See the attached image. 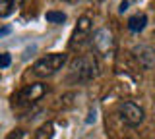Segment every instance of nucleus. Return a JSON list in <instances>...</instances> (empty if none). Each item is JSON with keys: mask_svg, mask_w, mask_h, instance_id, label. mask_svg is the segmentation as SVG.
I'll use <instances>...</instances> for the list:
<instances>
[{"mask_svg": "<svg viewBox=\"0 0 155 139\" xmlns=\"http://www.w3.org/2000/svg\"><path fill=\"white\" fill-rule=\"evenodd\" d=\"M97 58L95 54H80L70 64V81L74 83H87L97 77Z\"/></svg>", "mask_w": 155, "mask_h": 139, "instance_id": "f257e3e1", "label": "nucleus"}, {"mask_svg": "<svg viewBox=\"0 0 155 139\" xmlns=\"http://www.w3.org/2000/svg\"><path fill=\"white\" fill-rule=\"evenodd\" d=\"M48 93V87L43 81H37V83H29L25 85L18 95H14L12 100H14V108H29L33 106L35 103H39L45 95Z\"/></svg>", "mask_w": 155, "mask_h": 139, "instance_id": "f03ea898", "label": "nucleus"}, {"mask_svg": "<svg viewBox=\"0 0 155 139\" xmlns=\"http://www.w3.org/2000/svg\"><path fill=\"white\" fill-rule=\"evenodd\" d=\"M66 64V54L62 52H52V54H47L43 58H39L35 64H33V74L37 77H51L54 75L58 70H62Z\"/></svg>", "mask_w": 155, "mask_h": 139, "instance_id": "7ed1b4c3", "label": "nucleus"}, {"mask_svg": "<svg viewBox=\"0 0 155 139\" xmlns=\"http://www.w3.org/2000/svg\"><path fill=\"white\" fill-rule=\"evenodd\" d=\"M89 43H91V49H93L95 54L103 56V58H109V56L114 54V35L107 27L97 29L89 37Z\"/></svg>", "mask_w": 155, "mask_h": 139, "instance_id": "20e7f679", "label": "nucleus"}, {"mask_svg": "<svg viewBox=\"0 0 155 139\" xmlns=\"http://www.w3.org/2000/svg\"><path fill=\"white\" fill-rule=\"evenodd\" d=\"M91 25H93L91 17L89 16H81L80 20H78V25H76L74 33H72V39H70L68 49H70V50L81 49V46L85 45V41L91 37Z\"/></svg>", "mask_w": 155, "mask_h": 139, "instance_id": "39448f33", "label": "nucleus"}, {"mask_svg": "<svg viewBox=\"0 0 155 139\" xmlns=\"http://www.w3.org/2000/svg\"><path fill=\"white\" fill-rule=\"evenodd\" d=\"M118 116L120 120L130 128H136L143 122V108L138 106L132 100H126V103H120L118 106Z\"/></svg>", "mask_w": 155, "mask_h": 139, "instance_id": "423d86ee", "label": "nucleus"}, {"mask_svg": "<svg viewBox=\"0 0 155 139\" xmlns=\"http://www.w3.org/2000/svg\"><path fill=\"white\" fill-rule=\"evenodd\" d=\"M132 52H134L136 60L140 62V66H142V68H145V70L153 68V64H155V54H153V50L149 49V46L140 45V46H136Z\"/></svg>", "mask_w": 155, "mask_h": 139, "instance_id": "0eeeda50", "label": "nucleus"}, {"mask_svg": "<svg viewBox=\"0 0 155 139\" xmlns=\"http://www.w3.org/2000/svg\"><path fill=\"white\" fill-rule=\"evenodd\" d=\"M27 0H0V17H8Z\"/></svg>", "mask_w": 155, "mask_h": 139, "instance_id": "6e6552de", "label": "nucleus"}, {"mask_svg": "<svg viewBox=\"0 0 155 139\" xmlns=\"http://www.w3.org/2000/svg\"><path fill=\"white\" fill-rule=\"evenodd\" d=\"M145 25H147V16H145V14H134L128 20V31H132V33L143 31Z\"/></svg>", "mask_w": 155, "mask_h": 139, "instance_id": "1a4fd4ad", "label": "nucleus"}, {"mask_svg": "<svg viewBox=\"0 0 155 139\" xmlns=\"http://www.w3.org/2000/svg\"><path fill=\"white\" fill-rule=\"evenodd\" d=\"M54 135V126H52V122H47L45 126L39 128V131L35 133V139H52Z\"/></svg>", "mask_w": 155, "mask_h": 139, "instance_id": "9d476101", "label": "nucleus"}, {"mask_svg": "<svg viewBox=\"0 0 155 139\" xmlns=\"http://www.w3.org/2000/svg\"><path fill=\"white\" fill-rule=\"evenodd\" d=\"M45 17H47L48 23H64V21H66V14H64V12H54V10L47 12Z\"/></svg>", "mask_w": 155, "mask_h": 139, "instance_id": "9b49d317", "label": "nucleus"}, {"mask_svg": "<svg viewBox=\"0 0 155 139\" xmlns=\"http://www.w3.org/2000/svg\"><path fill=\"white\" fill-rule=\"evenodd\" d=\"M10 64H12V56H10L8 52H2V54H0V70L8 68Z\"/></svg>", "mask_w": 155, "mask_h": 139, "instance_id": "f8f14e48", "label": "nucleus"}, {"mask_svg": "<svg viewBox=\"0 0 155 139\" xmlns=\"http://www.w3.org/2000/svg\"><path fill=\"white\" fill-rule=\"evenodd\" d=\"M21 137H23V131H21V129H14V131L8 135V139H21Z\"/></svg>", "mask_w": 155, "mask_h": 139, "instance_id": "ddd939ff", "label": "nucleus"}, {"mask_svg": "<svg viewBox=\"0 0 155 139\" xmlns=\"http://www.w3.org/2000/svg\"><path fill=\"white\" fill-rule=\"evenodd\" d=\"M8 33H10V27H4V29H0V37L8 35Z\"/></svg>", "mask_w": 155, "mask_h": 139, "instance_id": "4468645a", "label": "nucleus"}, {"mask_svg": "<svg viewBox=\"0 0 155 139\" xmlns=\"http://www.w3.org/2000/svg\"><path fill=\"white\" fill-rule=\"evenodd\" d=\"M126 8H128V2H126V0H124V2H122V4H120V12H124V10H126Z\"/></svg>", "mask_w": 155, "mask_h": 139, "instance_id": "2eb2a0df", "label": "nucleus"}, {"mask_svg": "<svg viewBox=\"0 0 155 139\" xmlns=\"http://www.w3.org/2000/svg\"><path fill=\"white\" fill-rule=\"evenodd\" d=\"M68 2H76V0H68Z\"/></svg>", "mask_w": 155, "mask_h": 139, "instance_id": "dca6fc26", "label": "nucleus"}]
</instances>
